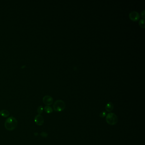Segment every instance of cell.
Segmentation results:
<instances>
[{
  "label": "cell",
  "instance_id": "obj_1",
  "mask_svg": "<svg viewBox=\"0 0 145 145\" xmlns=\"http://www.w3.org/2000/svg\"><path fill=\"white\" fill-rule=\"evenodd\" d=\"M17 120L13 116L9 117L5 122V127L9 131L14 130L17 127Z\"/></svg>",
  "mask_w": 145,
  "mask_h": 145
},
{
  "label": "cell",
  "instance_id": "obj_2",
  "mask_svg": "<svg viewBox=\"0 0 145 145\" xmlns=\"http://www.w3.org/2000/svg\"><path fill=\"white\" fill-rule=\"evenodd\" d=\"M106 120L107 124L111 126H113L117 123L118 117L114 113H109L106 115Z\"/></svg>",
  "mask_w": 145,
  "mask_h": 145
},
{
  "label": "cell",
  "instance_id": "obj_3",
  "mask_svg": "<svg viewBox=\"0 0 145 145\" xmlns=\"http://www.w3.org/2000/svg\"><path fill=\"white\" fill-rule=\"evenodd\" d=\"M66 108L65 102L62 100H57L53 104L54 110L57 112H60Z\"/></svg>",
  "mask_w": 145,
  "mask_h": 145
},
{
  "label": "cell",
  "instance_id": "obj_4",
  "mask_svg": "<svg viewBox=\"0 0 145 145\" xmlns=\"http://www.w3.org/2000/svg\"><path fill=\"white\" fill-rule=\"evenodd\" d=\"M129 17L130 19L133 21H137L140 18L139 13L137 11H132L129 14Z\"/></svg>",
  "mask_w": 145,
  "mask_h": 145
},
{
  "label": "cell",
  "instance_id": "obj_5",
  "mask_svg": "<svg viewBox=\"0 0 145 145\" xmlns=\"http://www.w3.org/2000/svg\"><path fill=\"white\" fill-rule=\"evenodd\" d=\"M43 102L46 105L49 106L53 103V99L50 95H46L43 98Z\"/></svg>",
  "mask_w": 145,
  "mask_h": 145
},
{
  "label": "cell",
  "instance_id": "obj_6",
  "mask_svg": "<svg viewBox=\"0 0 145 145\" xmlns=\"http://www.w3.org/2000/svg\"><path fill=\"white\" fill-rule=\"evenodd\" d=\"M35 124L38 126H42L43 125L44 120L43 117L40 115H37L35 117L34 119Z\"/></svg>",
  "mask_w": 145,
  "mask_h": 145
},
{
  "label": "cell",
  "instance_id": "obj_7",
  "mask_svg": "<svg viewBox=\"0 0 145 145\" xmlns=\"http://www.w3.org/2000/svg\"><path fill=\"white\" fill-rule=\"evenodd\" d=\"M114 104H113L112 102H108L106 104V106H105L106 110L108 112H111L114 109Z\"/></svg>",
  "mask_w": 145,
  "mask_h": 145
},
{
  "label": "cell",
  "instance_id": "obj_8",
  "mask_svg": "<svg viewBox=\"0 0 145 145\" xmlns=\"http://www.w3.org/2000/svg\"><path fill=\"white\" fill-rule=\"evenodd\" d=\"M9 115H10L9 112L7 110L3 109L0 111V115H1L2 117H9Z\"/></svg>",
  "mask_w": 145,
  "mask_h": 145
},
{
  "label": "cell",
  "instance_id": "obj_9",
  "mask_svg": "<svg viewBox=\"0 0 145 145\" xmlns=\"http://www.w3.org/2000/svg\"><path fill=\"white\" fill-rule=\"evenodd\" d=\"M44 111L47 114H50L53 112L52 108L50 106H46L44 108Z\"/></svg>",
  "mask_w": 145,
  "mask_h": 145
},
{
  "label": "cell",
  "instance_id": "obj_10",
  "mask_svg": "<svg viewBox=\"0 0 145 145\" xmlns=\"http://www.w3.org/2000/svg\"><path fill=\"white\" fill-rule=\"evenodd\" d=\"M145 20L144 19H141L139 22V24L140 25V26H141V28H145Z\"/></svg>",
  "mask_w": 145,
  "mask_h": 145
},
{
  "label": "cell",
  "instance_id": "obj_11",
  "mask_svg": "<svg viewBox=\"0 0 145 145\" xmlns=\"http://www.w3.org/2000/svg\"><path fill=\"white\" fill-rule=\"evenodd\" d=\"M43 107L41 106H39L37 109V112L38 114V115L41 114L43 112Z\"/></svg>",
  "mask_w": 145,
  "mask_h": 145
},
{
  "label": "cell",
  "instance_id": "obj_12",
  "mask_svg": "<svg viewBox=\"0 0 145 145\" xmlns=\"http://www.w3.org/2000/svg\"><path fill=\"white\" fill-rule=\"evenodd\" d=\"M40 135L42 137L46 138V137H47L48 136V134L46 132H41Z\"/></svg>",
  "mask_w": 145,
  "mask_h": 145
},
{
  "label": "cell",
  "instance_id": "obj_13",
  "mask_svg": "<svg viewBox=\"0 0 145 145\" xmlns=\"http://www.w3.org/2000/svg\"><path fill=\"white\" fill-rule=\"evenodd\" d=\"M106 116V112L105 111L102 112L100 113V117L101 118H104Z\"/></svg>",
  "mask_w": 145,
  "mask_h": 145
},
{
  "label": "cell",
  "instance_id": "obj_14",
  "mask_svg": "<svg viewBox=\"0 0 145 145\" xmlns=\"http://www.w3.org/2000/svg\"><path fill=\"white\" fill-rule=\"evenodd\" d=\"M141 15L142 16V17H143V18H145V10H143L141 13Z\"/></svg>",
  "mask_w": 145,
  "mask_h": 145
},
{
  "label": "cell",
  "instance_id": "obj_15",
  "mask_svg": "<svg viewBox=\"0 0 145 145\" xmlns=\"http://www.w3.org/2000/svg\"><path fill=\"white\" fill-rule=\"evenodd\" d=\"M38 134V133H35V134H34L35 136H37V134Z\"/></svg>",
  "mask_w": 145,
  "mask_h": 145
}]
</instances>
